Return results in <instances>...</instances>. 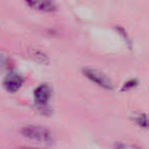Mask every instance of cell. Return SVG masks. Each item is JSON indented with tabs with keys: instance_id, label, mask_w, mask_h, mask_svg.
Instances as JSON below:
<instances>
[{
	"instance_id": "obj_5",
	"label": "cell",
	"mask_w": 149,
	"mask_h": 149,
	"mask_svg": "<svg viewBox=\"0 0 149 149\" xmlns=\"http://www.w3.org/2000/svg\"><path fill=\"white\" fill-rule=\"evenodd\" d=\"M51 96V89L46 84H42L34 91V99L39 106L46 105Z\"/></svg>"
},
{
	"instance_id": "obj_3",
	"label": "cell",
	"mask_w": 149,
	"mask_h": 149,
	"mask_svg": "<svg viewBox=\"0 0 149 149\" xmlns=\"http://www.w3.org/2000/svg\"><path fill=\"white\" fill-rule=\"evenodd\" d=\"M31 8L42 13H53L57 9L54 0H25Z\"/></svg>"
},
{
	"instance_id": "obj_7",
	"label": "cell",
	"mask_w": 149,
	"mask_h": 149,
	"mask_svg": "<svg viewBox=\"0 0 149 149\" xmlns=\"http://www.w3.org/2000/svg\"><path fill=\"white\" fill-rule=\"evenodd\" d=\"M134 86H136V81H131V82H129V83H127L126 85H125V88L124 89H129V88H131V87H134Z\"/></svg>"
},
{
	"instance_id": "obj_1",
	"label": "cell",
	"mask_w": 149,
	"mask_h": 149,
	"mask_svg": "<svg viewBox=\"0 0 149 149\" xmlns=\"http://www.w3.org/2000/svg\"><path fill=\"white\" fill-rule=\"evenodd\" d=\"M22 134L29 140H32L37 143H42V144H50L53 140L51 132L47 129L43 128V127H26L22 130Z\"/></svg>"
},
{
	"instance_id": "obj_6",
	"label": "cell",
	"mask_w": 149,
	"mask_h": 149,
	"mask_svg": "<svg viewBox=\"0 0 149 149\" xmlns=\"http://www.w3.org/2000/svg\"><path fill=\"white\" fill-rule=\"evenodd\" d=\"M133 120L136 123L138 126L145 129H149V113L146 112H139L133 116Z\"/></svg>"
},
{
	"instance_id": "obj_2",
	"label": "cell",
	"mask_w": 149,
	"mask_h": 149,
	"mask_svg": "<svg viewBox=\"0 0 149 149\" xmlns=\"http://www.w3.org/2000/svg\"><path fill=\"white\" fill-rule=\"evenodd\" d=\"M83 72L88 79L91 80L96 85L100 86V87L104 88L106 90L113 89V84H112L111 80L100 70H94V68H85Z\"/></svg>"
},
{
	"instance_id": "obj_4",
	"label": "cell",
	"mask_w": 149,
	"mask_h": 149,
	"mask_svg": "<svg viewBox=\"0 0 149 149\" xmlns=\"http://www.w3.org/2000/svg\"><path fill=\"white\" fill-rule=\"evenodd\" d=\"M23 83H24L23 78L19 74H15V72H10L3 80V86H4L5 90H7L10 93H15L17 90H19V88L22 87Z\"/></svg>"
}]
</instances>
